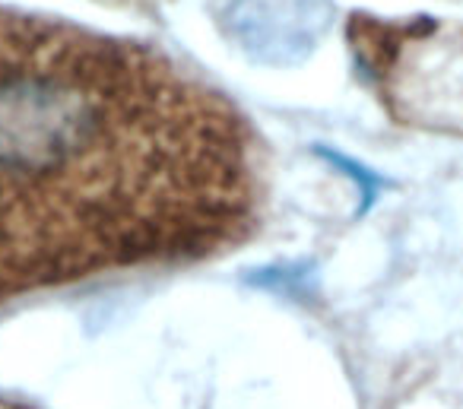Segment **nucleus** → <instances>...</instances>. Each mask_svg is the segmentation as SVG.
I'll return each mask as SVG.
<instances>
[{"mask_svg": "<svg viewBox=\"0 0 463 409\" xmlns=\"http://www.w3.org/2000/svg\"><path fill=\"white\" fill-rule=\"evenodd\" d=\"M330 23V0H232L225 10L229 35L264 64H296L308 58Z\"/></svg>", "mask_w": 463, "mask_h": 409, "instance_id": "obj_3", "label": "nucleus"}, {"mask_svg": "<svg viewBox=\"0 0 463 409\" xmlns=\"http://www.w3.org/2000/svg\"><path fill=\"white\" fill-rule=\"evenodd\" d=\"M260 213L229 99L140 42L0 7V305L216 257Z\"/></svg>", "mask_w": 463, "mask_h": 409, "instance_id": "obj_1", "label": "nucleus"}, {"mask_svg": "<svg viewBox=\"0 0 463 409\" xmlns=\"http://www.w3.org/2000/svg\"><path fill=\"white\" fill-rule=\"evenodd\" d=\"M349 42L393 121L425 134H463V29L353 16Z\"/></svg>", "mask_w": 463, "mask_h": 409, "instance_id": "obj_2", "label": "nucleus"}]
</instances>
